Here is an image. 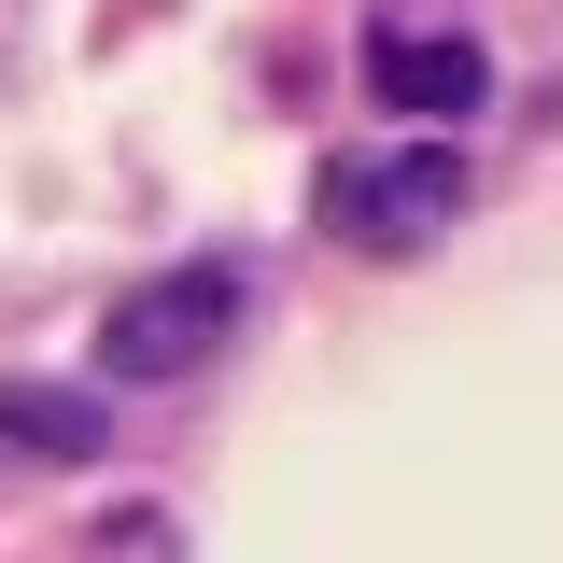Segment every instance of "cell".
I'll list each match as a JSON object with an SVG mask.
<instances>
[{"label":"cell","instance_id":"3957f363","mask_svg":"<svg viewBox=\"0 0 563 563\" xmlns=\"http://www.w3.org/2000/svg\"><path fill=\"white\" fill-rule=\"evenodd\" d=\"M366 99L409 113V128H451V113L493 99V57L479 43H395V29H380V43H366Z\"/></svg>","mask_w":563,"mask_h":563},{"label":"cell","instance_id":"6da1fadb","mask_svg":"<svg viewBox=\"0 0 563 563\" xmlns=\"http://www.w3.org/2000/svg\"><path fill=\"white\" fill-rule=\"evenodd\" d=\"M465 155L451 141H366V155H324V225H339L352 254H422V240H451L465 225Z\"/></svg>","mask_w":563,"mask_h":563},{"label":"cell","instance_id":"277c9868","mask_svg":"<svg viewBox=\"0 0 563 563\" xmlns=\"http://www.w3.org/2000/svg\"><path fill=\"white\" fill-rule=\"evenodd\" d=\"M85 451H99L85 380H0V465H85Z\"/></svg>","mask_w":563,"mask_h":563},{"label":"cell","instance_id":"7a4b0ae2","mask_svg":"<svg viewBox=\"0 0 563 563\" xmlns=\"http://www.w3.org/2000/svg\"><path fill=\"white\" fill-rule=\"evenodd\" d=\"M240 268H169V282H141V296H113V324H99V366L113 380H198L211 352L240 339Z\"/></svg>","mask_w":563,"mask_h":563}]
</instances>
